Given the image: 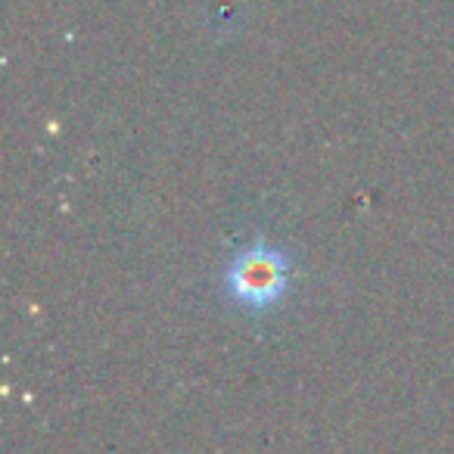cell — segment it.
<instances>
[{"instance_id":"6da1fadb","label":"cell","mask_w":454,"mask_h":454,"mask_svg":"<svg viewBox=\"0 0 454 454\" xmlns=\"http://www.w3.org/2000/svg\"><path fill=\"white\" fill-rule=\"evenodd\" d=\"M293 280H296V259L259 231L224 262L218 293L227 305L247 315H268L284 305Z\"/></svg>"}]
</instances>
